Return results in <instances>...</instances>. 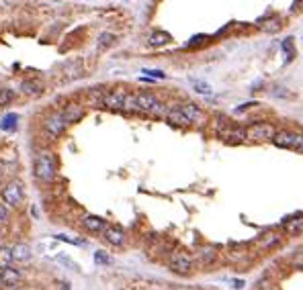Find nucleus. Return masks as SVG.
<instances>
[{
  "mask_svg": "<svg viewBox=\"0 0 303 290\" xmlns=\"http://www.w3.org/2000/svg\"><path fill=\"white\" fill-rule=\"evenodd\" d=\"M8 290H17V288H8Z\"/></svg>",
  "mask_w": 303,
  "mask_h": 290,
  "instance_id": "nucleus-29",
  "label": "nucleus"
},
{
  "mask_svg": "<svg viewBox=\"0 0 303 290\" xmlns=\"http://www.w3.org/2000/svg\"><path fill=\"white\" fill-rule=\"evenodd\" d=\"M190 266H192V261H190V258L187 254H176L170 259V270L176 272V274H189Z\"/></svg>",
  "mask_w": 303,
  "mask_h": 290,
  "instance_id": "nucleus-9",
  "label": "nucleus"
},
{
  "mask_svg": "<svg viewBox=\"0 0 303 290\" xmlns=\"http://www.w3.org/2000/svg\"><path fill=\"white\" fill-rule=\"evenodd\" d=\"M21 280V270L17 268H6V270H0V282H2L4 286H12V284H17Z\"/></svg>",
  "mask_w": 303,
  "mask_h": 290,
  "instance_id": "nucleus-12",
  "label": "nucleus"
},
{
  "mask_svg": "<svg viewBox=\"0 0 303 290\" xmlns=\"http://www.w3.org/2000/svg\"><path fill=\"white\" fill-rule=\"evenodd\" d=\"M283 227L287 229V233H299L303 229V213H295L291 217H285L283 219Z\"/></svg>",
  "mask_w": 303,
  "mask_h": 290,
  "instance_id": "nucleus-11",
  "label": "nucleus"
},
{
  "mask_svg": "<svg viewBox=\"0 0 303 290\" xmlns=\"http://www.w3.org/2000/svg\"><path fill=\"white\" fill-rule=\"evenodd\" d=\"M0 284H2V282H0Z\"/></svg>",
  "mask_w": 303,
  "mask_h": 290,
  "instance_id": "nucleus-30",
  "label": "nucleus"
},
{
  "mask_svg": "<svg viewBox=\"0 0 303 290\" xmlns=\"http://www.w3.org/2000/svg\"><path fill=\"white\" fill-rule=\"evenodd\" d=\"M127 98H129V94L125 88H115V90H109L103 96V104L109 108H125Z\"/></svg>",
  "mask_w": 303,
  "mask_h": 290,
  "instance_id": "nucleus-4",
  "label": "nucleus"
},
{
  "mask_svg": "<svg viewBox=\"0 0 303 290\" xmlns=\"http://www.w3.org/2000/svg\"><path fill=\"white\" fill-rule=\"evenodd\" d=\"M0 178H2V170H0Z\"/></svg>",
  "mask_w": 303,
  "mask_h": 290,
  "instance_id": "nucleus-28",
  "label": "nucleus"
},
{
  "mask_svg": "<svg viewBox=\"0 0 303 290\" xmlns=\"http://www.w3.org/2000/svg\"><path fill=\"white\" fill-rule=\"evenodd\" d=\"M62 115H64V119H66V123H76L78 119H82V108L78 106V104H68L64 110H62Z\"/></svg>",
  "mask_w": 303,
  "mask_h": 290,
  "instance_id": "nucleus-17",
  "label": "nucleus"
},
{
  "mask_svg": "<svg viewBox=\"0 0 303 290\" xmlns=\"http://www.w3.org/2000/svg\"><path fill=\"white\" fill-rule=\"evenodd\" d=\"M15 121H17V115H6V117L2 119V123H0V127L6 129V131H10L12 127H15Z\"/></svg>",
  "mask_w": 303,
  "mask_h": 290,
  "instance_id": "nucleus-24",
  "label": "nucleus"
},
{
  "mask_svg": "<svg viewBox=\"0 0 303 290\" xmlns=\"http://www.w3.org/2000/svg\"><path fill=\"white\" fill-rule=\"evenodd\" d=\"M144 74H148L150 78H160V80L166 78V74H164L162 70H144Z\"/></svg>",
  "mask_w": 303,
  "mask_h": 290,
  "instance_id": "nucleus-26",
  "label": "nucleus"
},
{
  "mask_svg": "<svg viewBox=\"0 0 303 290\" xmlns=\"http://www.w3.org/2000/svg\"><path fill=\"white\" fill-rule=\"evenodd\" d=\"M21 90L27 94V96H39L43 92V84L39 80H25L21 84Z\"/></svg>",
  "mask_w": 303,
  "mask_h": 290,
  "instance_id": "nucleus-15",
  "label": "nucleus"
},
{
  "mask_svg": "<svg viewBox=\"0 0 303 290\" xmlns=\"http://www.w3.org/2000/svg\"><path fill=\"white\" fill-rule=\"evenodd\" d=\"M125 108L140 110V113H162V102L150 92H135V94H129Z\"/></svg>",
  "mask_w": 303,
  "mask_h": 290,
  "instance_id": "nucleus-1",
  "label": "nucleus"
},
{
  "mask_svg": "<svg viewBox=\"0 0 303 290\" xmlns=\"http://www.w3.org/2000/svg\"><path fill=\"white\" fill-rule=\"evenodd\" d=\"M166 119H168L170 125H176V127H187V125H190V121H189L176 106L168 110V113H166Z\"/></svg>",
  "mask_w": 303,
  "mask_h": 290,
  "instance_id": "nucleus-13",
  "label": "nucleus"
},
{
  "mask_svg": "<svg viewBox=\"0 0 303 290\" xmlns=\"http://www.w3.org/2000/svg\"><path fill=\"white\" fill-rule=\"evenodd\" d=\"M8 221V209H6V204H0V225L6 223Z\"/></svg>",
  "mask_w": 303,
  "mask_h": 290,
  "instance_id": "nucleus-27",
  "label": "nucleus"
},
{
  "mask_svg": "<svg viewBox=\"0 0 303 290\" xmlns=\"http://www.w3.org/2000/svg\"><path fill=\"white\" fill-rule=\"evenodd\" d=\"M248 139H256V141H266V139H274V135H277V131H274L272 125H266V123H258V125H252L250 129L246 131Z\"/></svg>",
  "mask_w": 303,
  "mask_h": 290,
  "instance_id": "nucleus-5",
  "label": "nucleus"
},
{
  "mask_svg": "<svg viewBox=\"0 0 303 290\" xmlns=\"http://www.w3.org/2000/svg\"><path fill=\"white\" fill-rule=\"evenodd\" d=\"M272 143L281 147V149H295V151H301L303 154V135L299 133H293V131H279L274 135Z\"/></svg>",
  "mask_w": 303,
  "mask_h": 290,
  "instance_id": "nucleus-3",
  "label": "nucleus"
},
{
  "mask_svg": "<svg viewBox=\"0 0 303 290\" xmlns=\"http://www.w3.org/2000/svg\"><path fill=\"white\" fill-rule=\"evenodd\" d=\"M12 98H15V92L12 90H8V88L0 90V106H6L8 102H12Z\"/></svg>",
  "mask_w": 303,
  "mask_h": 290,
  "instance_id": "nucleus-21",
  "label": "nucleus"
},
{
  "mask_svg": "<svg viewBox=\"0 0 303 290\" xmlns=\"http://www.w3.org/2000/svg\"><path fill=\"white\" fill-rule=\"evenodd\" d=\"M33 170H35L37 180H41V182L53 180V176H56V158H53L49 151H41L35 158Z\"/></svg>",
  "mask_w": 303,
  "mask_h": 290,
  "instance_id": "nucleus-2",
  "label": "nucleus"
},
{
  "mask_svg": "<svg viewBox=\"0 0 303 290\" xmlns=\"http://www.w3.org/2000/svg\"><path fill=\"white\" fill-rule=\"evenodd\" d=\"M103 237H105L107 243H111V245H115V247H119V245L125 243V233H123V229L117 227V225H109V227L103 231Z\"/></svg>",
  "mask_w": 303,
  "mask_h": 290,
  "instance_id": "nucleus-8",
  "label": "nucleus"
},
{
  "mask_svg": "<svg viewBox=\"0 0 303 290\" xmlns=\"http://www.w3.org/2000/svg\"><path fill=\"white\" fill-rule=\"evenodd\" d=\"M82 227L90 233H103L107 229V221L96 217V215H86L84 219H82Z\"/></svg>",
  "mask_w": 303,
  "mask_h": 290,
  "instance_id": "nucleus-10",
  "label": "nucleus"
},
{
  "mask_svg": "<svg viewBox=\"0 0 303 290\" xmlns=\"http://www.w3.org/2000/svg\"><path fill=\"white\" fill-rule=\"evenodd\" d=\"M15 259L12 258V250H8V247H2L0 245V270H6L10 268V261Z\"/></svg>",
  "mask_w": 303,
  "mask_h": 290,
  "instance_id": "nucleus-20",
  "label": "nucleus"
},
{
  "mask_svg": "<svg viewBox=\"0 0 303 290\" xmlns=\"http://www.w3.org/2000/svg\"><path fill=\"white\" fill-rule=\"evenodd\" d=\"M219 137L226 139V141H244L248 135L242 129H229V131H222V133H219Z\"/></svg>",
  "mask_w": 303,
  "mask_h": 290,
  "instance_id": "nucleus-19",
  "label": "nucleus"
},
{
  "mask_svg": "<svg viewBox=\"0 0 303 290\" xmlns=\"http://www.w3.org/2000/svg\"><path fill=\"white\" fill-rule=\"evenodd\" d=\"M66 119H64V115L62 113H53V115H49L47 119H45V123H43V129L47 131V135H51V137H58V135H62V131L66 129Z\"/></svg>",
  "mask_w": 303,
  "mask_h": 290,
  "instance_id": "nucleus-7",
  "label": "nucleus"
},
{
  "mask_svg": "<svg viewBox=\"0 0 303 290\" xmlns=\"http://www.w3.org/2000/svg\"><path fill=\"white\" fill-rule=\"evenodd\" d=\"M113 41H115V35L113 33H103L99 37V49H105L109 45H113Z\"/></svg>",
  "mask_w": 303,
  "mask_h": 290,
  "instance_id": "nucleus-22",
  "label": "nucleus"
},
{
  "mask_svg": "<svg viewBox=\"0 0 303 290\" xmlns=\"http://www.w3.org/2000/svg\"><path fill=\"white\" fill-rule=\"evenodd\" d=\"M12 258L17 261H29L31 259V247L27 243H17L12 247Z\"/></svg>",
  "mask_w": 303,
  "mask_h": 290,
  "instance_id": "nucleus-16",
  "label": "nucleus"
},
{
  "mask_svg": "<svg viewBox=\"0 0 303 290\" xmlns=\"http://www.w3.org/2000/svg\"><path fill=\"white\" fill-rule=\"evenodd\" d=\"M94 261H96V264H109V261H111V258H109L105 252H96L94 254Z\"/></svg>",
  "mask_w": 303,
  "mask_h": 290,
  "instance_id": "nucleus-25",
  "label": "nucleus"
},
{
  "mask_svg": "<svg viewBox=\"0 0 303 290\" xmlns=\"http://www.w3.org/2000/svg\"><path fill=\"white\" fill-rule=\"evenodd\" d=\"M181 113L190 121V123H195L199 117H201V110H199V106L195 104V102H185V104H178L176 106Z\"/></svg>",
  "mask_w": 303,
  "mask_h": 290,
  "instance_id": "nucleus-14",
  "label": "nucleus"
},
{
  "mask_svg": "<svg viewBox=\"0 0 303 290\" xmlns=\"http://www.w3.org/2000/svg\"><path fill=\"white\" fill-rule=\"evenodd\" d=\"M168 41H172V37H170L168 33H164V31H154V33L150 35L148 43H150L152 47H160V45H166Z\"/></svg>",
  "mask_w": 303,
  "mask_h": 290,
  "instance_id": "nucleus-18",
  "label": "nucleus"
},
{
  "mask_svg": "<svg viewBox=\"0 0 303 290\" xmlns=\"http://www.w3.org/2000/svg\"><path fill=\"white\" fill-rule=\"evenodd\" d=\"M2 200L10 206H17L21 200H23V186L21 182H8L4 188H2Z\"/></svg>",
  "mask_w": 303,
  "mask_h": 290,
  "instance_id": "nucleus-6",
  "label": "nucleus"
},
{
  "mask_svg": "<svg viewBox=\"0 0 303 290\" xmlns=\"http://www.w3.org/2000/svg\"><path fill=\"white\" fill-rule=\"evenodd\" d=\"M192 86H195V90L201 92V94H211V92H213L209 84H205V82H199V80H192Z\"/></svg>",
  "mask_w": 303,
  "mask_h": 290,
  "instance_id": "nucleus-23",
  "label": "nucleus"
}]
</instances>
